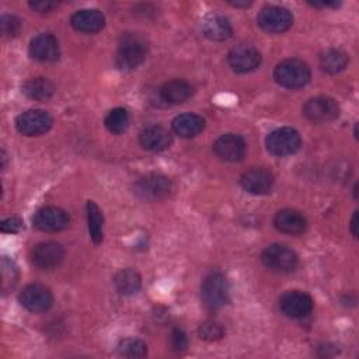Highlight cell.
I'll list each match as a JSON object with an SVG mask.
<instances>
[{
    "label": "cell",
    "instance_id": "cell-1",
    "mask_svg": "<svg viewBox=\"0 0 359 359\" xmlns=\"http://www.w3.org/2000/svg\"><path fill=\"white\" fill-rule=\"evenodd\" d=\"M147 55V42L143 36L133 32H126L119 38L115 63L122 70L137 67Z\"/></svg>",
    "mask_w": 359,
    "mask_h": 359
},
{
    "label": "cell",
    "instance_id": "cell-2",
    "mask_svg": "<svg viewBox=\"0 0 359 359\" xmlns=\"http://www.w3.org/2000/svg\"><path fill=\"white\" fill-rule=\"evenodd\" d=\"M311 77L310 67L300 59H285L279 62L273 70L275 81L285 88H302Z\"/></svg>",
    "mask_w": 359,
    "mask_h": 359
},
{
    "label": "cell",
    "instance_id": "cell-3",
    "mask_svg": "<svg viewBox=\"0 0 359 359\" xmlns=\"http://www.w3.org/2000/svg\"><path fill=\"white\" fill-rule=\"evenodd\" d=\"M172 184L168 177L157 172H150L140 177L133 184L135 195L146 202H158L170 196Z\"/></svg>",
    "mask_w": 359,
    "mask_h": 359
},
{
    "label": "cell",
    "instance_id": "cell-4",
    "mask_svg": "<svg viewBox=\"0 0 359 359\" xmlns=\"http://www.w3.org/2000/svg\"><path fill=\"white\" fill-rule=\"evenodd\" d=\"M201 297L209 310H219L230 300L229 282L220 272L209 273L201 286Z\"/></svg>",
    "mask_w": 359,
    "mask_h": 359
},
{
    "label": "cell",
    "instance_id": "cell-5",
    "mask_svg": "<svg viewBox=\"0 0 359 359\" xmlns=\"http://www.w3.org/2000/svg\"><path fill=\"white\" fill-rule=\"evenodd\" d=\"M261 261L272 272L289 273L296 269L299 258L290 247L285 244H272L262 251Z\"/></svg>",
    "mask_w": 359,
    "mask_h": 359
},
{
    "label": "cell",
    "instance_id": "cell-6",
    "mask_svg": "<svg viewBox=\"0 0 359 359\" xmlns=\"http://www.w3.org/2000/svg\"><path fill=\"white\" fill-rule=\"evenodd\" d=\"M302 144L300 135L296 129L283 126L272 130L266 139H265V146L266 150L278 157H285L294 154Z\"/></svg>",
    "mask_w": 359,
    "mask_h": 359
},
{
    "label": "cell",
    "instance_id": "cell-7",
    "mask_svg": "<svg viewBox=\"0 0 359 359\" xmlns=\"http://www.w3.org/2000/svg\"><path fill=\"white\" fill-rule=\"evenodd\" d=\"M257 22L265 32L280 34L287 31L293 24L292 13L280 6H266L257 15Z\"/></svg>",
    "mask_w": 359,
    "mask_h": 359
},
{
    "label": "cell",
    "instance_id": "cell-8",
    "mask_svg": "<svg viewBox=\"0 0 359 359\" xmlns=\"http://www.w3.org/2000/svg\"><path fill=\"white\" fill-rule=\"evenodd\" d=\"M303 115L313 123H327L338 118L339 105L331 97H313L303 105Z\"/></svg>",
    "mask_w": 359,
    "mask_h": 359
},
{
    "label": "cell",
    "instance_id": "cell-9",
    "mask_svg": "<svg viewBox=\"0 0 359 359\" xmlns=\"http://www.w3.org/2000/svg\"><path fill=\"white\" fill-rule=\"evenodd\" d=\"M53 125L52 116L43 109H28L15 119L17 130L24 136H39L46 133Z\"/></svg>",
    "mask_w": 359,
    "mask_h": 359
},
{
    "label": "cell",
    "instance_id": "cell-10",
    "mask_svg": "<svg viewBox=\"0 0 359 359\" xmlns=\"http://www.w3.org/2000/svg\"><path fill=\"white\" fill-rule=\"evenodd\" d=\"M314 302L310 294L302 290H287L279 299V307L282 313L289 318H304L313 310Z\"/></svg>",
    "mask_w": 359,
    "mask_h": 359
},
{
    "label": "cell",
    "instance_id": "cell-11",
    "mask_svg": "<svg viewBox=\"0 0 359 359\" xmlns=\"http://www.w3.org/2000/svg\"><path fill=\"white\" fill-rule=\"evenodd\" d=\"M18 300L31 313H43L50 309L53 296L50 290L39 283L27 285L18 294Z\"/></svg>",
    "mask_w": 359,
    "mask_h": 359
},
{
    "label": "cell",
    "instance_id": "cell-12",
    "mask_svg": "<svg viewBox=\"0 0 359 359\" xmlns=\"http://www.w3.org/2000/svg\"><path fill=\"white\" fill-rule=\"evenodd\" d=\"M65 258V248L56 241H42L31 251V259L39 269L49 271L56 268Z\"/></svg>",
    "mask_w": 359,
    "mask_h": 359
},
{
    "label": "cell",
    "instance_id": "cell-13",
    "mask_svg": "<svg viewBox=\"0 0 359 359\" xmlns=\"http://www.w3.org/2000/svg\"><path fill=\"white\" fill-rule=\"evenodd\" d=\"M247 150V144L244 139L237 133H224L217 137L213 143L215 154L229 163H236L244 158Z\"/></svg>",
    "mask_w": 359,
    "mask_h": 359
},
{
    "label": "cell",
    "instance_id": "cell-14",
    "mask_svg": "<svg viewBox=\"0 0 359 359\" xmlns=\"http://www.w3.org/2000/svg\"><path fill=\"white\" fill-rule=\"evenodd\" d=\"M230 67L236 73H250L261 65V53L251 45H237L227 55Z\"/></svg>",
    "mask_w": 359,
    "mask_h": 359
},
{
    "label": "cell",
    "instance_id": "cell-15",
    "mask_svg": "<svg viewBox=\"0 0 359 359\" xmlns=\"http://www.w3.org/2000/svg\"><path fill=\"white\" fill-rule=\"evenodd\" d=\"M70 217L67 212L55 206H45L36 210L32 217V224L41 231H60L67 227Z\"/></svg>",
    "mask_w": 359,
    "mask_h": 359
},
{
    "label": "cell",
    "instance_id": "cell-16",
    "mask_svg": "<svg viewBox=\"0 0 359 359\" xmlns=\"http://www.w3.org/2000/svg\"><path fill=\"white\" fill-rule=\"evenodd\" d=\"M273 182H275L273 174L269 170L262 167L251 168L245 171L240 178V184L243 189L252 195H265L271 192Z\"/></svg>",
    "mask_w": 359,
    "mask_h": 359
},
{
    "label": "cell",
    "instance_id": "cell-17",
    "mask_svg": "<svg viewBox=\"0 0 359 359\" xmlns=\"http://www.w3.org/2000/svg\"><path fill=\"white\" fill-rule=\"evenodd\" d=\"M29 55L39 62H55L60 56L57 39L49 34H38L29 42Z\"/></svg>",
    "mask_w": 359,
    "mask_h": 359
},
{
    "label": "cell",
    "instance_id": "cell-18",
    "mask_svg": "<svg viewBox=\"0 0 359 359\" xmlns=\"http://www.w3.org/2000/svg\"><path fill=\"white\" fill-rule=\"evenodd\" d=\"M139 142L146 150L163 151L171 144V133L160 125H150L142 129L139 133Z\"/></svg>",
    "mask_w": 359,
    "mask_h": 359
},
{
    "label": "cell",
    "instance_id": "cell-19",
    "mask_svg": "<svg viewBox=\"0 0 359 359\" xmlns=\"http://www.w3.org/2000/svg\"><path fill=\"white\" fill-rule=\"evenodd\" d=\"M273 224L280 233L292 236L302 234L307 227L306 217L299 210L290 208L279 210L273 217Z\"/></svg>",
    "mask_w": 359,
    "mask_h": 359
},
{
    "label": "cell",
    "instance_id": "cell-20",
    "mask_svg": "<svg viewBox=\"0 0 359 359\" xmlns=\"http://www.w3.org/2000/svg\"><path fill=\"white\" fill-rule=\"evenodd\" d=\"M70 24L76 31L93 34V32H98L104 27L105 17L100 10L83 8L76 11L72 15Z\"/></svg>",
    "mask_w": 359,
    "mask_h": 359
},
{
    "label": "cell",
    "instance_id": "cell-21",
    "mask_svg": "<svg viewBox=\"0 0 359 359\" xmlns=\"http://www.w3.org/2000/svg\"><path fill=\"white\" fill-rule=\"evenodd\" d=\"M172 130L175 135L184 139H191L198 136L203 129H205V119L192 112H185L172 119Z\"/></svg>",
    "mask_w": 359,
    "mask_h": 359
},
{
    "label": "cell",
    "instance_id": "cell-22",
    "mask_svg": "<svg viewBox=\"0 0 359 359\" xmlns=\"http://www.w3.org/2000/svg\"><path fill=\"white\" fill-rule=\"evenodd\" d=\"M202 32L210 41H226L231 36L233 28L229 20L220 14H209L202 22Z\"/></svg>",
    "mask_w": 359,
    "mask_h": 359
},
{
    "label": "cell",
    "instance_id": "cell-23",
    "mask_svg": "<svg viewBox=\"0 0 359 359\" xmlns=\"http://www.w3.org/2000/svg\"><path fill=\"white\" fill-rule=\"evenodd\" d=\"M160 97L168 102V104H181L185 102L188 98H191L194 93V87L181 79H174L170 81H165L160 90Z\"/></svg>",
    "mask_w": 359,
    "mask_h": 359
},
{
    "label": "cell",
    "instance_id": "cell-24",
    "mask_svg": "<svg viewBox=\"0 0 359 359\" xmlns=\"http://www.w3.org/2000/svg\"><path fill=\"white\" fill-rule=\"evenodd\" d=\"M21 90L29 100L43 102L53 95L55 86L45 77H32L24 81Z\"/></svg>",
    "mask_w": 359,
    "mask_h": 359
},
{
    "label": "cell",
    "instance_id": "cell-25",
    "mask_svg": "<svg viewBox=\"0 0 359 359\" xmlns=\"http://www.w3.org/2000/svg\"><path fill=\"white\" fill-rule=\"evenodd\" d=\"M114 285L121 294L132 296L140 290L142 278L137 271H135L132 268H125L115 273Z\"/></svg>",
    "mask_w": 359,
    "mask_h": 359
},
{
    "label": "cell",
    "instance_id": "cell-26",
    "mask_svg": "<svg viewBox=\"0 0 359 359\" xmlns=\"http://www.w3.org/2000/svg\"><path fill=\"white\" fill-rule=\"evenodd\" d=\"M348 55L341 49H327L320 56V66L328 74H337L342 72L348 65Z\"/></svg>",
    "mask_w": 359,
    "mask_h": 359
},
{
    "label": "cell",
    "instance_id": "cell-27",
    "mask_svg": "<svg viewBox=\"0 0 359 359\" xmlns=\"http://www.w3.org/2000/svg\"><path fill=\"white\" fill-rule=\"evenodd\" d=\"M86 209H87V223H88L90 237L94 244H100L102 241V236H104L102 212L100 210V208L97 206V203L94 201H87Z\"/></svg>",
    "mask_w": 359,
    "mask_h": 359
},
{
    "label": "cell",
    "instance_id": "cell-28",
    "mask_svg": "<svg viewBox=\"0 0 359 359\" xmlns=\"http://www.w3.org/2000/svg\"><path fill=\"white\" fill-rule=\"evenodd\" d=\"M105 128L114 133V135H119L123 133L128 126H129V115L128 111L125 108H114L108 112V115L105 116Z\"/></svg>",
    "mask_w": 359,
    "mask_h": 359
},
{
    "label": "cell",
    "instance_id": "cell-29",
    "mask_svg": "<svg viewBox=\"0 0 359 359\" xmlns=\"http://www.w3.org/2000/svg\"><path fill=\"white\" fill-rule=\"evenodd\" d=\"M118 355L123 358H144L147 355V346L142 339L125 338L121 339L116 346Z\"/></svg>",
    "mask_w": 359,
    "mask_h": 359
},
{
    "label": "cell",
    "instance_id": "cell-30",
    "mask_svg": "<svg viewBox=\"0 0 359 359\" xmlns=\"http://www.w3.org/2000/svg\"><path fill=\"white\" fill-rule=\"evenodd\" d=\"M198 334L202 339L213 342V341H219L224 337V328L219 323H216L213 320H208V321H203L198 327Z\"/></svg>",
    "mask_w": 359,
    "mask_h": 359
},
{
    "label": "cell",
    "instance_id": "cell-31",
    "mask_svg": "<svg viewBox=\"0 0 359 359\" xmlns=\"http://www.w3.org/2000/svg\"><path fill=\"white\" fill-rule=\"evenodd\" d=\"M0 27H1V34L4 36H8V38L17 36L21 31V20L13 14H3Z\"/></svg>",
    "mask_w": 359,
    "mask_h": 359
},
{
    "label": "cell",
    "instance_id": "cell-32",
    "mask_svg": "<svg viewBox=\"0 0 359 359\" xmlns=\"http://www.w3.org/2000/svg\"><path fill=\"white\" fill-rule=\"evenodd\" d=\"M170 344L172 351L175 352H184L188 348V337L182 328H174L171 331Z\"/></svg>",
    "mask_w": 359,
    "mask_h": 359
},
{
    "label": "cell",
    "instance_id": "cell-33",
    "mask_svg": "<svg viewBox=\"0 0 359 359\" xmlns=\"http://www.w3.org/2000/svg\"><path fill=\"white\" fill-rule=\"evenodd\" d=\"M3 233H18L22 229V222L18 217H8L0 223Z\"/></svg>",
    "mask_w": 359,
    "mask_h": 359
},
{
    "label": "cell",
    "instance_id": "cell-34",
    "mask_svg": "<svg viewBox=\"0 0 359 359\" xmlns=\"http://www.w3.org/2000/svg\"><path fill=\"white\" fill-rule=\"evenodd\" d=\"M59 3L57 1H43V0H38V1H29V7L38 13H50L55 8H57Z\"/></svg>",
    "mask_w": 359,
    "mask_h": 359
},
{
    "label": "cell",
    "instance_id": "cell-35",
    "mask_svg": "<svg viewBox=\"0 0 359 359\" xmlns=\"http://www.w3.org/2000/svg\"><path fill=\"white\" fill-rule=\"evenodd\" d=\"M313 7H317V8H327V7H338L341 3L339 1H313L310 3Z\"/></svg>",
    "mask_w": 359,
    "mask_h": 359
},
{
    "label": "cell",
    "instance_id": "cell-36",
    "mask_svg": "<svg viewBox=\"0 0 359 359\" xmlns=\"http://www.w3.org/2000/svg\"><path fill=\"white\" fill-rule=\"evenodd\" d=\"M351 233L353 237H358V210L353 212V216L351 219Z\"/></svg>",
    "mask_w": 359,
    "mask_h": 359
},
{
    "label": "cell",
    "instance_id": "cell-37",
    "mask_svg": "<svg viewBox=\"0 0 359 359\" xmlns=\"http://www.w3.org/2000/svg\"><path fill=\"white\" fill-rule=\"evenodd\" d=\"M230 4H231V6H234V7H243V8H247V7H250V6H251V1H231Z\"/></svg>",
    "mask_w": 359,
    "mask_h": 359
},
{
    "label": "cell",
    "instance_id": "cell-38",
    "mask_svg": "<svg viewBox=\"0 0 359 359\" xmlns=\"http://www.w3.org/2000/svg\"><path fill=\"white\" fill-rule=\"evenodd\" d=\"M353 194H355V198H358V184H355L353 187Z\"/></svg>",
    "mask_w": 359,
    "mask_h": 359
}]
</instances>
